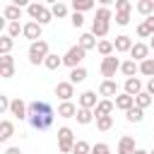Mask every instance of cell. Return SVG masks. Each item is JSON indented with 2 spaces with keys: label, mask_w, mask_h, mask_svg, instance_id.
I'll list each match as a JSON object with an SVG mask.
<instances>
[{
  "label": "cell",
  "mask_w": 154,
  "mask_h": 154,
  "mask_svg": "<svg viewBox=\"0 0 154 154\" xmlns=\"http://www.w3.org/2000/svg\"><path fill=\"white\" fill-rule=\"evenodd\" d=\"M26 14H29L31 22H36V24H41V26H46L48 22H53V12H51V7L43 5V2H29Z\"/></svg>",
  "instance_id": "obj_1"
},
{
  "label": "cell",
  "mask_w": 154,
  "mask_h": 154,
  "mask_svg": "<svg viewBox=\"0 0 154 154\" xmlns=\"http://www.w3.org/2000/svg\"><path fill=\"white\" fill-rule=\"evenodd\" d=\"M48 55H51V51H48V41L41 38V41L29 43V63H31V65H43Z\"/></svg>",
  "instance_id": "obj_2"
},
{
  "label": "cell",
  "mask_w": 154,
  "mask_h": 154,
  "mask_svg": "<svg viewBox=\"0 0 154 154\" xmlns=\"http://www.w3.org/2000/svg\"><path fill=\"white\" fill-rule=\"evenodd\" d=\"M75 132H72V128H67V125H63V128H58V149L63 152V154H72V149H75Z\"/></svg>",
  "instance_id": "obj_3"
},
{
  "label": "cell",
  "mask_w": 154,
  "mask_h": 154,
  "mask_svg": "<svg viewBox=\"0 0 154 154\" xmlns=\"http://www.w3.org/2000/svg\"><path fill=\"white\" fill-rule=\"evenodd\" d=\"M84 55H87V51H84V48H79V46H70V48H67V53L63 55V65H67L70 70L82 67Z\"/></svg>",
  "instance_id": "obj_4"
},
{
  "label": "cell",
  "mask_w": 154,
  "mask_h": 154,
  "mask_svg": "<svg viewBox=\"0 0 154 154\" xmlns=\"http://www.w3.org/2000/svg\"><path fill=\"white\" fill-rule=\"evenodd\" d=\"M120 58H116V55H108V58H101V75H103V79H113L116 77V72H120Z\"/></svg>",
  "instance_id": "obj_5"
},
{
  "label": "cell",
  "mask_w": 154,
  "mask_h": 154,
  "mask_svg": "<svg viewBox=\"0 0 154 154\" xmlns=\"http://www.w3.org/2000/svg\"><path fill=\"white\" fill-rule=\"evenodd\" d=\"M53 116L55 113H36V116H29V125L34 130H48L53 125Z\"/></svg>",
  "instance_id": "obj_6"
},
{
  "label": "cell",
  "mask_w": 154,
  "mask_h": 154,
  "mask_svg": "<svg viewBox=\"0 0 154 154\" xmlns=\"http://www.w3.org/2000/svg\"><path fill=\"white\" fill-rule=\"evenodd\" d=\"M10 113H12L17 120H29V103H26V101H22V99L17 96V99H12Z\"/></svg>",
  "instance_id": "obj_7"
},
{
  "label": "cell",
  "mask_w": 154,
  "mask_h": 154,
  "mask_svg": "<svg viewBox=\"0 0 154 154\" xmlns=\"http://www.w3.org/2000/svg\"><path fill=\"white\" fill-rule=\"evenodd\" d=\"M41 31H43V26L29 19V22L24 24V31H22V36H24L29 43H34V41H41Z\"/></svg>",
  "instance_id": "obj_8"
},
{
  "label": "cell",
  "mask_w": 154,
  "mask_h": 154,
  "mask_svg": "<svg viewBox=\"0 0 154 154\" xmlns=\"http://www.w3.org/2000/svg\"><path fill=\"white\" fill-rule=\"evenodd\" d=\"M55 96H58L60 101H72V96H75V84H72L70 79L58 82V84H55Z\"/></svg>",
  "instance_id": "obj_9"
},
{
  "label": "cell",
  "mask_w": 154,
  "mask_h": 154,
  "mask_svg": "<svg viewBox=\"0 0 154 154\" xmlns=\"http://www.w3.org/2000/svg\"><path fill=\"white\" fill-rule=\"evenodd\" d=\"M99 101H101V99H96V91L87 89V91H82V94H79L77 106H79V108H89V111H94V108L99 106Z\"/></svg>",
  "instance_id": "obj_10"
},
{
  "label": "cell",
  "mask_w": 154,
  "mask_h": 154,
  "mask_svg": "<svg viewBox=\"0 0 154 154\" xmlns=\"http://www.w3.org/2000/svg\"><path fill=\"white\" fill-rule=\"evenodd\" d=\"M149 58V43H142V41H135L132 51H130V60L135 63H144Z\"/></svg>",
  "instance_id": "obj_11"
},
{
  "label": "cell",
  "mask_w": 154,
  "mask_h": 154,
  "mask_svg": "<svg viewBox=\"0 0 154 154\" xmlns=\"http://www.w3.org/2000/svg\"><path fill=\"white\" fill-rule=\"evenodd\" d=\"M118 94H120V87H118L116 79H103V82L99 84V96L111 99V96H118Z\"/></svg>",
  "instance_id": "obj_12"
},
{
  "label": "cell",
  "mask_w": 154,
  "mask_h": 154,
  "mask_svg": "<svg viewBox=\"0 0 154 154\" xmlns=\"http://www.w3.org/2000/svg\"><path fill=\"white\" fill-rule=\"evenodd\" d=\"M0 77L2 79L14 77V58L12 55H0Z\"/></svg>",
  "instance_id": "obj_13"
},
{
  "label": "cell",
  "mask_w": 154,
  "mask_h": 154,
  "mask_svg": "<svg viewBox=\"0 0 154 154\" xmlns=\"http://www.w3.org/2000/svg\"><path fill=\"white\" fill-rule=\"evenodd\" d=\"M123 91H125V94H130V96H137V94H142V91H144V84H142V79H140V77H130V79H125Z\"/></svg>",
  "instance_id": "obj_14"
},
{
  "label": "cell",
  "mask_w": 154,
  "mask_h": 154,
  "mask_svg": "<svg viewBox=\"0 0 154 154\" xmlns=\"http://www.w3.org/2000/svg\"><path fill=\"white\" fill-rule=\"evenodd\" d=\"M113 46H116V53H130L135 43H132V38L128 34H118L116 41H113Z\"/></svg>",
  "instance_id": "obj_15"
},
{
  "label": "cell",
  "mask_w": 154,
  "mask_h": 154,
  "mask_svg": "<svg viewBox=\"0 0 154 154\" xmlns=\"http://www.w3.org/2000/svg\"><path fill=\"white\" fill-rule=\"evenodd\" d=\"M135 137H130V135H123L120 140H118V149H116V154H135Z\"/></svg>",
  "instance_id": "obj_16"
},
{
  "label": "cell",
  "mask_w": 154,
  "mask_h": 154,
  "mask_svg": "<svg viewBox=\"0 0 154 154\" xmlns=\"http://www.w3.org/2000/svg\"><path fill=\"white\" fill-rule=\"evenodd\" d=\"M77 111H79V106H75L72 101H60V106H58V118H75L77 116Z\"/></svg>",
  "instance_id": "obj_17"
},
{
  "label": "cell",
  "mask_w": 154,
  "mask_h": 154,
  "mask_svg": "<svg viewBox=\"0 0 154 154\" xmlns=\"http://www.w3.org/2000/svg\"><path fill=\"white\" fill-rule=\"evenodd\" d=\"M108 29H111V22H103V19H91V34H94L99 41L108 34Z\"/></svg>",
  "instance_id": "obj_18"
},
{
  "label": "cell",
  "mask_w": 154,
  "mask_h": 154,
  "mask_svg": "<svg viewBox=\"0 0 154 154\" xmlns=\"http://www.w3.org/2000/svg\"><path fill=\"white\" fill-rule=\"evenodd\" d=\"M77 46H79V48H84V51H94V48L99 46V38H96V36H94L91 31H84V34L79 36Z\"/></svg>",
  "instance_id": "obj_19"
},
{
  "label": "cell",
  "mask_w": 154,
  "mask_h": 154,
  "mask_svg": "<svg viewBox=\"0 0 154 154\" xmlns=\"http://www.w3.org/2000/svg\"><path fill=\"white\" fill-rule=\"evenodd\" d=\"M113 103H116V108H120V111H125V113H128V111L135 106V96H130V94L120 91V94L116 96V101H113Z\"/></svg>",
  "instance_id": "obj_20"
},
{
  "label": "cell",
  "mask_w": 154,
  "mask_h": 154,
  "mask_svg": "<svg viewBox=\"0 0 154 154\" xmlns=\"http://www.w3.org/2000/svg\"><path fill=\"white\" fill-rule=\"evenodd\" d=\"M36 113H53L51 103L48 101H29V116H36Z\"/></svg>",
  "instance_id": "obj_21"
},
{
  "label": "cell",
  "mask_w": 154,
  "mask_h": 154,
  "mask_svg": "<svg viewBox=\"0 0 154 154\" xmlns=\"http://www.w3.org/2000/svg\"><path fill=\"white\" fill-rule=\"evenodd\" d=\"M113 108H116V103H113L111 99H101V101H99V106L94 108V116H96V118H101V116H111V113H113Z\"/></svg>",
  "instance_id": "obj_22"
},
{
  "label": "cell",
  "mask_w": 154,
  "mask_h": 154,
  "mask_svg": "<svg viewBox=\"0 0 154 154\" xmlns=\"http://www.w3.org/2000/svg\"><path fill=\"white\" fill-rule=\"evenodd\" d=\"M120 72L125 75V79H130V77H135V75L140 72V63H135V60H123Z\"/></svg>",
  "instance_id": "obj_23"
},
{
  "label": "cell",
  "mask_w": 154,
  "mask_h": 154,
  "mask_svg": "<svg viewBox=\"0 0 154 154\" xmlns=\"http://www.w3.org/2000/svg\"><path fill=\"white\" fill-rule=\"evenodd\" d=\"M14 135V123L12 120H0V142H7L10 137Z\"/></svg>",
  "instance_id": "obj_24"
},
{
  "label": "cell",
  "mask_w": 154,
  "mask_h": 154,
  "mask_svg": "<svg viewBox=\"0 0 154 154\" xmlns=\"http://www.w3.org/2000/svg\"><path fill=\"white\" fill-rule=\"evenodd\" d=\"M19 17H22V7H17V5H7L2 10V19H7V22H19Z\"/></svg>",
  "instance_id": "obj_25"
},
{
  "label": "cell",
  "mask_w": 154,
  "mask_h": 154,
  "mask_svg": "<svg viewBox=\"0 0 154 154\" xmlns=\"http://www.w3.org/2000/svg\"><path fill=\"white\" fill-rule=\"evenodd\" d=\"M135 10L147 19V17H152V14H154V0H140V2L135 5Z\"/></svg>",
  "instance_id": "obj_26"
},
{
  "label": "cell",
  "mask_w": 154,
  "mask_h": 154,
  "mask_svg": "<svg viewBox=\"0 0 154 154\" xmlns=\"http://www.w3.org/2000/svg\"><path fill=\"white\" fill-rule=\"evenodd\" d=\"M72 12H79V14H84V12H89V10H94V0H72Z\"/></svg>",
  "instance_id": "obj_27"
},
{
  "label": "cell",
  "mask_w": 154,
  "mask_h": 154,
  "mask_svg": "<svg viewBox=\"0 0 154 154\" xmlns=\"http://www.w3.org/2000/svg\"><path fill=\"white\" fill-rule=\"evenodd\" d=\"M96 51H99V55L108 58V55H113V53H116V46H113V41L101 38V41H99V46H96Z\"/></svg>",
  "instance_id": "obj_28"
},
{
  "label": "cell",
  "mask_w": 154,
  "mask_h": 154,
  "mask_svg": "<svg viewBox=\"0 0 154 154\" xmlns=\"http://www.w3.org/2000/svg\"><path fill=\"white\" fill-rule=\"evenodd\" d=\"M75 118H77V123H79V125H89L91 120H96V116H94V111H89V108H79Z\"/></svg>",
  "instance_id": "obj_29"
},
{
  "label": "cell",
  "mask_w": 154,
  "mask_h": 154,
  "mask_svg": "<svg viewBox=\"0 0 154 154\" xmlns=\"http://www.w3.org/2000/svg\"><path fill=\"white\" fill-rule=\"evenodd\" d=\"M60 65H63V55H58V53H51L43 63L46 70H60Z\"/></svg>",
  "instance_id": "obj_30"
},
{
  "label": "cell",
  "mask_w": 154,
  "mask_h": 154,
  "mask_svg": "<svg viewBox=\"0 0 154 154\" xmlns=\"http://www.w3.org/2000/svg\"><path fill=\"white\" fill-rule=\"evenodd\" d=\"M152 101H154V96H152V94H147V91H142V94H137V96H135V106H137V108H142V111H144V108H149V106H152Z\"/></svg>",
  "instance_id": "obj_31"
},
{
  "label": "cell",
  "mask_w": 154,
  "mask_h": 154,
  "mask_svg": "<svg viewBox=\"0 0 154 154\" xmlns=\"http://www.w3.org/2000/svg\"><path fill=\"white\" fill-rule=\"evenodd\" d=\"M125 120H128V123H142V120H144V111L137 108V106H132V108L125 113Z\"/></svg>",
  "instance_id": "obj_32"
},
{
  "label": "cell",
  "mask_w": 154,
  "mask_h": 154,
  "mask_svg": "<svg viewBox=\"0 0 154 154\" xmlns=\"http://www.w3.org/2000/svg\"><path fill=\"white\" fill-rule=\"evenodd\" d=\"M12 46H14V38L7 36V34H2V36H0V55H10Z\"/></svg>",
  "instance_id": "obj_33"
},
{
  "label": "cell",
  "mask_w": 154,
  "mask_h": 154,
  "mask_svg": "<svg viewBox=\"0 0 154 154\" xmlns=\"http://www.w3.org/2000/svg\"><path fill=\"white\" fill-rule=\"evenodd\" d=\"M51 12H53V19H55V17H58V19H63V17H67V12H70V10H67V5H65V2H53V5H51Z\"/></svg>",
  "instance_id": "obj_34"
},
{
  "label": "cell",
  "mask_w": 154,
  "mask_h": 154,
  "mask_svg": "<svg viewBox=\"0 0 154 154\" xmlns=\"http://www.w3.org/2000/svg\"><path fill=\"white\" fill-rule=\"evenodd\" d=\"M87 79V70L84 67H75V70H70V82L72 84H82Z\"/></svg>",
  "instance_id": "obj_35"
},
{
  "label": "cell",
  "mask_w": 154,
  "mask_h": 154,
  "mask_svg": "<svg viewBox=\"0 0 154 154\" xmlns=\"http://www.w3.org/2000/svg\"><path fill=\"white\" fill-rule=\"evenodd\" d=\"M111 128H113V116H101V118H96V130L108 132Z\"/></svg>",
  "instance_id": "obj_36"
},
{
  "label": "cell",
  "mask_w": 154,
  "mask_h": 154,
  "mask_svg": "<svg viewBox=\"0 0 154 154\" xmlns=\"http://www.w3.org/2000/svg\"><path fill=\"white\" fill-rule=\"evenodd\" d=\"M140 75H144V77H154V58H147L144 63H140Z\"/></svg>",
  "instance_id": "obj_37"
},
{
  "label": "cell",
  "mask_w": 154,
  "mask_h": 154,
  "mask_svg": "<svg viewBox=\"0 0 154 154\" xmlns=\"http://www.w3.org/2000/svg\"><path fill=\"white\" fill-rule=\"evenodd\" d=\"M24 31V24H19V22H7V36H12V38H19V34Z\"/></svg>",
  "instance_id": "obj_38"
},
{
  "label": "cell",
  "mask_w": 154,
  "mask_h": 154,
  "mask_svg": "<svg viewBox=\"0 0 154 154\" xmlns=\"http://www.w3.org/2000/svg\"><path fill=\"white\" fill-rule=\"evenodd\" d=\"M91 147H94V144H89V142H84V140H77L72 154H91Z\"/></svg>",
  "instance_id": "obj_39"
},
{
  "label": "cell",
  "mask_w": 154,
  "mask_h": 154,
  "mask_svg": "<svg viewBox=\"0 0 154 154\" xmlns=\"http://www.w3.org/2000/svg\"><path fill=\"white\" fill-rule=\"evenodd\" d=\"M113 19H116L118 26H128V24H130V12H116Z\"/></svg>",
  "instance_id": "obj_40"
},
{
  "label": "cell",
  "mask_w": 154,
  "mask_h": 154,
  "mask_svg": "<svg viewBox=\"0 0 154 154\" xmlns=\"http://www.w3.org/2000/svg\"><path fill=\"white\" fill-rule=\"evenodd\" d=\"M91 154H111V147H108L106 142H96V144L91 147Z\"/></svg>",
  "instance_id": "obj_41"
},
{
  "label": "cell",
  "mask_w": 154,
  "mask_h": 154,
  "mask_svg": "<svg viewBox=\"0 0 154 154\" xmlns=\"http://www.w3.org/2000/svg\"><path fill=\"white\" fill-rule=\"evenodd\" d=\"M130 10H132L130 0H116V12H130Z\"/></svg>",
  "instance_id": "obj_42"
},
{
  "label": "cell",
  "mask_w": 154,
  "mask_h": 154,
  "mask_svg": "<svg viewBox=\"0 0 154 154\" xmlns=\"http://www.w3.org/2000/svg\"><path fill=\"white\" fill-rule=\"evenodd\" d=\"M137 36H140V38H152L154 34L147 29V24H144V22H140V24H137Z\"/></svg>",
  "instance_id": "obj_43"
},
{
  "label": "cell",
  "mask_w": 154,
  "mask_h": 154,
  "mask_svg": "<svg viewBox=\"0 0 154 154\" xmlns=\"http://www.w3.org/2000/svg\"><path fill=\"white\" fill-rule=\"evenodd\" d=\"M70 22H72V26H75V29H79V26L84 24V14H79V12H72Z\"/></svg>",
  "instance_id": "obj_44"
},
{
  "label": "cell",
  "mask_w": 154,
  "mask_h": 154,
  "mask_svg": "<svg viewBox=\"0 0 154 154\" xmlns=\"http://www.w3.org/2000/svg\"><path fill=\"white\" fill-rule=\"evenodd\" d=\"M10 106H12V101L5 94H0V113H10Z\"/></svg>",
  "instance_id": "obj_45"
},
{
  "label": "cell",
  "mask_w": 154,
  "mask_h": 154,
  "mask_svg": "<svg viewBox=\"0 0 154 154\" xmlns=\"http://www.w3.org/2000/svg\"><path fill=\"white\" fill-rule=\"evenodd\" d=\"M144 91L154 96V77H152V79H147V84H144Z\"/></svg>",
  "instance_id": "obj_46"
},
{
  "label": "cell",
  "mask_w": 154,
  "mask_h": 154,
  "mask_svg": "<svg viewBox=\"0 0 154 154\" xmlns=\"http://www.w3.org/2000/svg\"><path fill=\"white\" fill-rule=\"evenodd\" d=\"M144 24H147V29L154 34V14H152V17H147V19H144Z\"/></svg>",
  "instance_id": "obj_47"
},
{
  "label": "cell",
  "mask_w": 154,
  "mask_h": 154,
  "mask_svg": "<svg viewBox=\"0 0 154 154\" xmlns=\"http://www.w3.org/2000/svg\"><path fill=\"white\" fill-rule=\"evenodd\" d=\"M5 154H22V152H19V147H7Z\"/></svg>",
  "instance_id": "obj_48"
},
{
  "label": "cell",
  "mask_w": 154,
  "mask_h": 154,
  "mask_svg": "<svg viewBox=\"0 0 154 154\" xmlns=\"http://www.w3.org/2000/svg\"><path fill=\"white\" fill-rule=\"evenodd\" d=\"M135 154H149V152H147V149H140V147H137V149H135Z\"/></svg>",
  "instance_id": "obj_49"
},
{
  "label": "cell",
  "mask_w": 154,
  "mask_h": 154,
  "mask_svg": "<svg viewBox=\"0 0 154 154\" xmlns=\"http://www.w3.org/2000/svg\"><path fill=\"white\" fill-rule=\"evenodd\" d=\"M149 51H154V36L149 38Z\"/></svg>",
  "instance_id": "obj_50"
},
{
  "label": "cell",
  "mask_w": 154,
  "mask_h": 154,
  "mask_svg": "<svg viewBox=\"0 0 154 154\" xmlns=\"http://www.w3.org/2000/svg\"><path fill=\"white\" fill-rule=\"evenodd\" d=\"M149 154H154V149H152V152H149Z\"/></svg>",
  "instance_id": "obj_51"
}]
</instances>
